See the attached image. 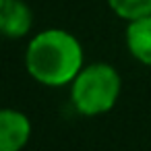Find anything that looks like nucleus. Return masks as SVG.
<instances>
[{"instance_id": "1", "label": "nucleus", "mask_w": 151, "mask_h": 151, "mask_svg": "<svg viewBox=\"0 0 151 151\" xmlns=\"http://www.w3.org/2000/svg\"><path fill=\"white\" fill-rule=\"evenodd\" d=\"M23 64L37 85L62 89L75 81L87 62L83 44L75 33L60 27H48L31 35L25 46Z\"/></svg>"}, {"instance_id": "2", "label": "nucleus", "mask_w": 151, "mask_h": 151, "mask_svg": "<svg viewBox=\"0 0 151 151\" xmlns=\"http://www.w3.org/2000/svg\"><path fill=\"white\" fill-rule=\"evenodd\" d=\"M122 93V77L110 62H89L68 85V101L79 116L97 118L112 112Z\"/></svg>"}, {"instance_id": "3", "label": "nucleus", "mask_w": 151, "mask_h": 151, "mask_svg": "<svg viewBox=\"0 0 151 151\" xmlns=\"http://www.w3.org/2000/svg\"><path fill=\"white\" fill-rule=\"evenodd\" d=\"M33 134L31 118L17 108H0V151H23Z\"/></svg>"}, {"instance_id": "4", "label": "nucleus", "mask_w": 151, "mask_h": 151, "mask_svg": "<svg viewBox=\"0 0 151 151\" xmlns=\"http://www.w3.org/2000/svg\"><path fill=\"white\" fill-rule=\"evenodd\" d=\"M33 11L25 0H0V35L23 40L31 33Z\"/></svg>"}, {"instance_id": "5", "label": "nucleus", "mask_w": 151, "mask_h": 151, "mask_svg": "<svg viewBox=\"0 0 151 151\" xmlns=\"http://www.w3.org/2000/svg\"><path fill=\"white\" fill-rule=\"evenodd\" d=\"M124 44L128 54L139 64L151 68V15L126 23Z\"/></svg>"}, {"instance_id": "6", "label": "nucleus", "mask_w": 151, "mask_h": 151, "mask_svg": "<svg viewBox=\"0 0 151 151\" xmlns=\"http://www.w3.org/2000/svg\"><path fill=\"white\" fill-rule=\"evenodd\" d=\"M106 2L108 9L126 23L151 15V0H106Z\"/></svg>"}]
</instances>
